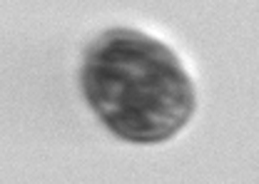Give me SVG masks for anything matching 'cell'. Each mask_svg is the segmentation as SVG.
<instances>
[{"instance_id":"6da1fadb","label":"cell","mask_w":259,"mask_h":184,"mask_svg":"<svg viewBox=\"0 0 259 184\" xmlns=\"http://www.w3.org/2000/svg\"><path fill=\"white\" fill-rule=\"evenodd\" d=\"M82 87L100 120L127 142H162L192 117V82L162 42L112 30L88 50Z\"/></svg>"}]
</instances>
